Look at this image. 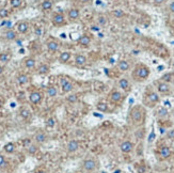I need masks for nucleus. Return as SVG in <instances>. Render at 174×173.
<instances>
[{
    "label": "nucleus",
    "instance_id": "nucleus-45",
    "mask_svg": "<svg viewBox=\"0 0 174 173\" xmlns=\"http://www.w3.org/2000/svg\"><path fill=\"white\" fill-rule=\"evenodd\" d=\"M41 33H42L41 29H36L35 30V34H36V36H41Z\"/></svg>",
    "mask_w": 174,
    "mask_h": 173
},
{
    "label": "nucleus",
    "instance_id": "nucleus-51",
    "mask_svg": "<svg viewBox=\"0 0 174 173\" xmlns=\"http://www.w3.org/2000/svg\"><path fill=\"white\" fill-rule=\"evenodd\" d=\"M172 114H173V118H174V110H173V112H172Z\"/></svg>",
    "mask_w": 174,
    "mask_h": 173
},
{
    "label": "nucleus",
    "instance_id": "nucleus-6",
    "mask_svg": "<svg viewBox=\"0 0 174 173\" xmlns=\"http://www.w3.org/2000/svg\"><path fill=\"white\" fill-rule=\"evenodd\" d=\"M42 97H43V95H42L41 92H39V91H34V92L30 93L29 100L32 103V104L36 105V104H40V103H41Z\"/></svg>",
    "mask_w": 174,
    "mask_h": 173
},
{
    "label": "nucleus",
    "instance_id": "nucleus-46",
    "mask_svg": "<svg viewBox=\"0 0 174 173\" xmlns=\"http://www.w3.org/2000/svg\"><path fill=\"white\" fill-rule=\"evenodd\" d=\"M3 71H4V67L0 65V75H1L2 73H3Z\"/></svg>",
    "mask_w": 174,
    "mask_h": 173
},
{
    "label": "nucleus",
    "instance_id": "nucleus-42",
    "mask_svg": "<svg viewBox=\"0 0 174 173\" xmlns=\"http://www.w3.org/2000/svg\"><path fill=\"white\" fill-rule=\"evenodd\" d=\"M171 77H172V75L171 74H168V75H164V77H162V80H164V81H167V80H171Z\"/></svg>",
    "mask_w": 174,
    "mask_h": 173
},
{
    "label": "nucleus",
    "instance_id": "nucleus-35",
    "mask_svg": "<svg viewBox=\"0 0 174 173\" xmlns=\"http://www.w3.org/2000/svg\"><path fill=\"white\" fill-rule=\"evenodd\" d=\"M9 16V11L4 8L0 9V18H6Z\"/></svg>",
    "mask_w": 174,
    "mask_h": 173
},
{
    "label": "nucleus",
    "instance_id": "nucleus-40",
    "mask_svg": "<svg viewBox=\"0 0 174 173\" xmlns=\"http://www.w3.org/2000/svg\"><path fill=\"white\" fill-rule=\"evenodd\" d=\"M167 136H168V138H169V139L173 140V139H174V129H171V130H169V132L167 133Z\"/></svg>",
    "mask_w": 174,
    "mask_h": 173
},
{
    "label": "nucleus",
    "instance_id": "nucleus-1",
    "mask_svg": "<svg viewBox=\"0 0 174 173\" xmlns=\"http://www.w3.org/2000/svg\"><path fill=\"white\" fill-rule=\"evenodd\" d=\"M129 118H130V121L135 124V125H141V124L144 122L145 112L141 107L136 106L130 110Z\"/></svg>",
    "mask_w": 174,
    "mask_h": 173
},
{
    "label": "nucleus",
    "instance_id": "nucleus-50",
    "mask_svg": "<svg viewBox=\"0 0 174 173\" xmlns=\"http://www.w3.org/2000/svg\"><path fill=\"white\" fill-rule=\"evenodd\" d=\"M82 1H83V2H89L90 0H82Z\"/></svg>",
    "mask_w": 174,
    "mask_h": 173
},
{
    "label": "nucleus",
    "instance_id": "nucleus-9",
    "mask_svg": "<svg viewBox=\"0 0 174 173\" xmlns=\"http://www.w3.org/2000/svg\"><path fill=\"white\" fill-rule=\"evenodd\" d=\"M79 149V142L77 140H71V141L67 143V151L69 153H74L76 152L77 150Z\"/></svg>",
    "mask_w": 174,
    "mask_h": 173
},
{
    "label": "nucleus",
    "instance_id": "nucleus-20",
    "mask_svg": "<svg viewBox=\"0 0 174 173\" xmlns=\"http://www.w3.org/2000/svg\"><path fill=\"white\" fill-rule=\"evenodd\" d=\"M119 86L121 89H123V90H129L130 85H129V81L126 78H122L119 81Z\"/></svg>",
    "mask_w": 174,
    "mask_h": 173
},
{
    "label": "nucleus",
    "instance_id": "nucleus-18",
    "mask_svg": "<svg viewBox=\"0 0 174 173\" xmlns=\"http://www.w3.org/2000/svg\"><path fill=\"white\" fill-rule=\"evenodd\" d=\"M71 53L69 51H64V53H61V55L59 56V61L61 63H66L68 62V60L71 59Z\"/></svg>",
    "mask_w": 174,
    "mask_h": 173
},
{
    "label": "nucleus",
    "instance_id": "nucleus-24",
    "mask_svg": "<svg viewBox=\"0 0 174 173\" xmlns=\"http://www.w3.org/2000/svg\"><path fill=\"white\" fill-rule=\"evenodd\" d=\"M25 66L27 69H34V66H35V60L33 58H28V59L25 60Z\"/></svg>",
    "mask_w": 174,
    "mask_h": 173
},
{
    "label": "nucleus",
    "instance_id": "nucleus-21",
    "mask_svg": "<svg viewBox=\"0 0 174 173\" xmlns=\"http://www.w3.org/2000/svg\"><path fill=\"white\" fill-rule=\"evenodd\" d=\"M28 81H29V77L26 74H20L17 76V82L19 85H26Z\"/></svg>",
    "mask_w": 174,
    "mask_h": 173
},
{
    "label": "nucleus",
    "instance_id": "nucleus-31",
    "mask_svg": "<svg viewBox=\"0 0 174 173\" xmlns=\"http://www.w3.org/2000/svg\"><path fill=\"white\" fill-rule=\"evenodd\" d=\"M157 116H158L159 118H164V116H168V110H167L166 108H164V107H161V108H159L158 110H157Z\"/></svg>",
    "mask_w": 174,
    "mask_h": 173
},
{
    "label": "nucleus",
    "instance_id": "nucleus-30",
    "mask_svg": "<svg viewBox=\"0 0 174 173\" xmlns=\"http://www.w3.org/2000/svg\"><path fill=\"white\" fill-rule=\"evenodd\" d=\"M96 108H97V110H99L101 112H106L108 110V105L106 104V103H98L97 104V106H96Z\"/></svg>",
    "mask_w": 174,
    "mask_h": 173
},
{
    "label": "nucleus",
    "instance_id": "nucleus-5",
    "mask_svg": "<svg viewBox=\"0 0 174 173\" xmlns=\"http://www.w3.org/2000/svg\"><path fill=\"white\" fill-rule=\"evenodd\" d=\"M120 149L123 153H126V154L130 153L134 149V144H133V142L129 141V140H125V141H123L122 143L120 144Z\"/></svg>",
    "mask_w": 174,
    "mask_h": 173
},
{
    "label": "nucleus",
    "instance_id": "nucleus-34",
    "mask_svg": "<svg viewBox=\"0 0 174 173\" xmlns=\"http://www.w3.org/2000/svg\"><path fill=\"white\" fill-rule=\"evenodd\" d=\"M10 4L12 8H19L22 6V0H11Z\"/></svg>",
    "mask_w": 174,
    "mask_h": 173
},
{
    "label": "nucleus",
    "instance_id": "nucleus-2",
    "mask_svg": "<svg viewBox=\"0 0 174 173\" xmlns=\"http://www.w3.org/2000/svg\"><path fill=\"white\" fill-rule=\"evenodd\" d=\"M136 80H144L150 76V70L145 65H139L135 70V73L133 74Z\"/></svg>",
    "mask_w": 174,
    "mask_h": 173
},
{
    "label": "nucleus",
    "instance_id": "nucleus-28",
    "mask_svg": "<svg viewBox=\"0 0 174 173\" xmlns=\"http://www.w3.org/2000/svg\"><path fill=\"white\" fill-rule=\"evenodd\" d=\"M11 59V55L9 53H0V62L8 63Z\"/></svg>",
    "mask_w": 174,
    "mask_h": 173
},
{
    "label": "nucleus",
    "instance_id": "nucleus-41",
    "mask_svg": "<svg viewBox=\"0 0 174 173\" xmlns=\"http://www.w3.org/2000/svg\"><path fill=\"white\" fill-rule=\"evenodd\" d=\"M98 23H99V25H105L106 24V18L104 17V16H101V17L98 18Z\"/></svg>",
    "mask_w": 174,
    "mask_h": 173
},
{
    "label": "nucleus",
    "instance_id": "nucleus-37",
    "mask_svg": "<svg viewBox=\"0 0 174 173\" xmlns=\"http://www.w3.org/2000/svg\"><path fill=\"white\" fill-rule=\"evenodd\" d=\"M113 15H114L117 18H119L124 15V12H123L122 10H115V11H113Z\"/></svg>",
    "mask_w": 174,
    "mask_h": 173
},
{
    "label": "nucleus",
    "instance_id": "nucleus-23",
    "mask_svg": "<svg viewBox=\"0 0 174 173\" xmlns=\"http://www.w3.org/2000/svg\"><path fill=\"white\" fill-rule=\"evenodd\" d=\"M41 6H42V9H43L44 11L50 10V9L52 8V0H44V1L42 2Z\"/></svg>",
    "mask_w": 174,
    "mask_h": 173
},
{
    "label": "nucleus",
    "instance_id": "nucleus-39",
    "mask_svg": "<svg viewBox=\"0 0 174 173\" xmlns=\"http://www.w3.org/2000/svg\"><path fill=\"white\" fill-rule=\"evenodd\" d=\"M6 165V158L3 157L2 155H0V168L1 167H4V166Z\"/></svg>",
    "mask_w": 174,
    "mask_h": 173
},
{
    "label": "nucleus",
    "instance_id": "nucleus-29",
    "mask_svg": "<svg viewBox=\"0 0 174 173\" xmlns=\"http://www.w3.org/2000/svg\"><path fill=\"white\" fill-rule=\"evenodd\" d=\"M90 42H91V39L88 36H82L79 39V44L82 46H88L90 44Z\"/></svg>",
    "mask_w": 174,
    "mask_h": 173
},
{
    "label": "nucleus",
    "instance_id": "nucleus-36",
    "mask_svg": "<svg viewBox=\"0 0 174 173\" xmlns=\"http://www.w3.org/2000/svg\"><path fill=\"white\" fill-rule=\"evenodd\" d=\"M55 124H56V120L54 118H49L46 121V126H47V127H54Z\"/></svg>",
    "mask_w": 174,
    "mask_h": 173
},
{
    "label": "nucleus",
    "instance_id": "nucleus-27",
    "mask_svg": "<svg viewBox=\"0 0 174 173\" xmlns=\"http://www.w3.org/2000/svg\"><path fill=\"white\" fill-rule=\"evenodd\" d=\"M4 151L6 152V153L11 154L13 153L14 151H15V144L13 143V142H9V143H6V146H4Z\"/></svg>",
    "mask_w": 174,
    "mask_h": 173
},
{
    "label": "nucleus",
    "instance_id": "nucleus-12",
    "mask_svg": "<svg viewBox=\"0 0 174 173\" xmlns=\"http://www.w3.org/2000/svg\"><path fill=\"white\" fill-rule=\"evenodd\" d=\"M110 99L111 102L113 103H119L121 99H122V93L120 92V91H112V92L110 93Z\"/></svg>",
    "mask_w": 174,
    "mask_h": 173
},
{
    "label": "nucleus",
    "instance_id": "nucleus-17",
    "mask_svg": "<svg viewBox=\"0 0 174 173\" xmlns=\"http://www.w3.org/2000/svg\"><path fill=\"white\" fill-rule=\"evenodd\" d=\"M67 16H68V18L71 20L77 19V18L79 17V11H78L77 9H71V10L68 11V13H67Z\"/></svg>",
    "mask_w": 174,
    "mask_h": 173
},
{
    "label": "nucleus",
    "instance_id": "nucleus-15",
    "mask_svg": "<svg viewBox=\"0 0 174 173\" xmlns=\"http://www.w3.org/2000/svg\"><path fill=\"white\" fill-rule=\"evenodd\" d=\"M157 89H158V91L160 93H167V92H169V90H170V86H169V85L167 82L161 81V82H158Z\"/></svg>",
    "mask_w": 174,
    "mask_h": 173
},
{
    "label": "nucleus",
    "instance_id": "nucleus-11",
    "mask_svg": "<svg viewBox=\"0 0 174 173\" xmlns=\"http://www.w3.org/2000/svg\"><path fill=\"white\" fill-rule=\"evenodd\" d=\"M16 27H17V31L19 32V33L24 34V33H26L28 31V29H29V24H28L27 22H19Z\"/></svg>",
    "mask_w": 174,
    "mask_h": 173
},
{
    "label": "nucleus",
    "instance_id": "nucleus-22",
    "mask_svg": "<svg viewBox=\"0 0 174 173\" xmlns=\"http://www.w3.org/2000/svg\"><path fill=\"white\" fill-rule=\"evenodd\" d=\"M47 95L49 97H56L58 95V90H57V88L56 86H48L47 88Z\"/></svg>",
    "mask_w": 174,
    "mask_h": 173
},
{
    "label": "nucleus",
    "instance_id": "nucleus-49",
    "mask_svg": "<svg viewBox=\"0 0 174 173\" xmlns=\"http://www.w3.org/2000/svg\"><path fill=\"white\" fill-rule=\"evenodd\" d=\"M35 173H45V172H44L43 170H39V171H36Z\"/></svg>",
    "mask_w": 174,
    "mask_h": 173
},
{
    "label": "nucleus",
    "instance_id": "nucleus-4",
    "mask_svg": "<svg viewBox=\"0 0 174 173\" xmlns=\"http://www.w3.org/2000/svg\"><path fill=\"white\" fill-rule=\"evenodd\" d=\"M82 167L85 171L92 172L96 169V161H95L94 159H91V158H90V159H85L82 162Z\"/></svg>",
    "mask_w": 174,
    "mask_h": 173
},
{
    "label": "nucleus",
    "instance_id": "nucleus-13",
    "mask_svg": "<svg viewBox=\"0 0 174 173\" xmlns=\"http://www.w3.org/2000/svg\"><path fill=\"white\" fill-rule=\"evenodd\" d=\"M46 139H47V136H46V134L44 132H38L35 134V136H34V140L38 143H43V142L46 141Z\"/></svg>",
    "mask_w": 174,
    "mask_h": 173
},
{
    "label": "nucleus",
    "instance_id": "nucleus-48",
    "mask_svg": "<svg viewBox=\"0 0 174 173\" xmlns=\"http://www.w3.org/2000/svg\"><path fill=\"white\" fill-rule=\"evenodd\" d=\"M2 106H3V100H2V99H0V108H1Z\"/></svg>",
    "mask_w": 174,
    "mask_h": 173
},
{
    "label": "nucleus",
    "instance_id": "nucleus-43",
    "mask_svg": "<svg viewBox=\"0 0 174 173\" xmlns=\"http://www.w3.org/2000/svg\"><path fill=\"white\" fill-rule=\"evenodd\" d=\"M31 146V141H30L29 139H26L24 141V146H26V148H28V146Z\"/></svg>",
    "mask_w": 174,
    "mask_h": 173
},
{
    "label": "nucleus",
    "instance_id": "nucleus-16",
    "mask_svg": "<svg viewBox=\"0 0 174 173\" xmlns=\"http://www.w3.org/2000/svg\"><path fill=\"white\" fill-rule=\"evenodd\" d=\"M47 49L52 51V53H55V51L59 49V43L56 41H49L47 43Z\"/></svg>",
    "mask_w": 174,
    "mask_h": 173
},
{
    "label": "nucleus",
    "instance_id": "nucleus-26",
    "mask_svg": "<svg viewBox=\"0 0 174 173\" xmlns=\"http://www.w3.org/2000/svg\"><path fill=\"white\" fill-rule=\"evenodd\" d=\"M6 39L9 40V41H13V40L16 39V32L12 29H9L8 31L6 32Z\"/></svg>",
    "mask_w": 174,
    "mask_h": 173
},
{
    "label": "nucleus",
    "instance_id": "nucleus-38",
    "mask_svg": "<svg viewBox=\"0 0 174 173\" xmlns=\"http://www.w3.org/2000/svg\"><path fill=\"white\" fill-rule=\"evenodd\" d=\"M28 152H29L30 154H34L36 152V146H33V144H31L30 146H28Z\"/></svg>",
    "mask_w": 174,
    "mask_h": 173
},
{
    "label": "nucleus",
    "instance_id": "nucleus-44",
    "mask_svg": "<svg viewBox=\"0 0 174 173\" xmlns=\"http://www.w3.org/2000/svg\"><path fill=\"white\" fill-rule=\"evenodd\" d=\"M169 9H170V11L172 13H174V1L172 2V3L170 4V6H169Z\"/></svg>",
    "mask_w": 174,
    "mask_h": 173
},
{
    "label": "nucleus",
    "instance_id": "nucleus-32",
    "mask_svg": "<svg viewBox=\"0 0 174 173\" xmlns=\"http://www.w3.org/2000/svg\"><path fill=\"white\" fill-rule=\"evenodd\" d=\"M66 99H67V102L71 103V104H75V103L78 100V95H77V94L68 95V96L66 97Z\"/></svg>",
    "mask_w": 174,
    "mask_h": 173
},
{
    "label": "nucleus",
    "instance_id": "nucleus-10",
    "mask_svg": "<svg viewBox=\"0 0 174 173\" xmlns=\"http://www.w3.org/2000/svg\"><path fill=\"white\" fill-rule=\"evenodd\" d=\"M147 102L150 103V104H152V106H153V105H155L156 103L159 102V95L155 92H151L147 95Z\"/></svg>",
    "mask_w": 174,
    "mask_h": 173
},
{
    "label": "nucleus",
    "instance_id": "nucleus-33",
    "mask_svg": "<svg viewBox=\"0 0 174 173\" xmlns=\"http://www.w3.org/2000/svg\"><path fill=\"white\" fill-rule=\"evenodd\" d=\"M20 116H22V118H24V119H28L30 116V111L26 108L20 109Z\"/></svg>",
    "mask_w": 174,
    "mask_h": 173
},
{
    "label": "nucleus",
    "instance_id": "nucleus-3",
    "mask_svg": "<svg viewBox=\"0 0 174 173\" xmlns=\"http://www.w3.org/2000/svg\"><path fill=\"white\" fill-rule=\"evenodd\" d=\"M60 85H61V89L64 93H68L71 92L74 89V85L66 78H61L60 79Z\"/></svg>",
    "mask_w": 174,
    "mask_h": 173
},
{
    "label": "nucleus",
    "instance_id": "nucleus-8",
    "mask_svg": "<svg viewBox=\"0 0 174 173\" xmlns=\"http://www.w3.org/2000/svg\"><path fill=\"white\" fill-rule=\"evenodd\" d=\"M52 24L56 26H61L64 24V22H65L64 15L61 13H55L54 15H52Z\"/></svg>",
    "mask_w": 174,
    "mask_h": 173
},
{
    "label": "nucleus",
    "instance_id": "nucleus-19",
    "mask_svg": "<svg viewBox=\"0 0 174 173\" xmlns=\"http://www.w3.org/2000/svg\"><path fill=\"white\" fill-rule=\"evenodd\" d=\"M75 63H76V65H78V66H82V65H85V63H87V58H85V56H82V55L76 56Z\"/></svg>",
    "mask_w": 174,
    "mask_h": 173
},
{
    "label": "nucleus",
    "instance_id": "nucleus-47",
    "mask_svg": "<svg viewBox=\"0 0 174 173\" xmlns=\"http://www.w3.org/2000/svg\"><path fill=\"white\" fill-rule=\"evenodd\" d=\"M156 3H161V2H164V1H166V0H154Z\"/></svg>",
    "mask_w": 174,
    "mask_h": 173
},
{
    "label": "nucleus",
    "instance_id": "nucleus-25",
    "mask_svg": "<svg viewBox=\"0 0 174 173\" xmlns=\"http://www.w3.org/2000/svg\"><path fill=\"white\" fill-rule=\"evenodd\" d=\"M129 67H130V65H129V63L127 61H125V60H122V61L119 62V69L121 71L125 72V71H128Z\"/></svg>",
    "mask_w": 174,
    "mask_h": 173
},
{
    "label": "nucleus",
    "instance_id": "nucleus-14",
    "mask_svg": "<svg viewBox=\"0 0 174 173\" xmlns=\"http://www.w3.org/2000/svg\"><path fill=\"white\" fill-rule=\"evenodd\" d=\"M50 71V67L48 64H45V63H42L40 66L38 67V73L40 75H46L48 74Z\"/></svg>",
    "mask_w": 174,
    "mask_h": 173
},
{
    "label": "nucleus",
    "instance_id": "nucleus-7",
    "mask_svg": "<svg viewBox=\"0 0 174 173\" xmlns=\"http://www.w3.org/2000/svg\"><path fill=\"white\" fill-rule=\"evenodd\" d=\"M171 155H172V152H171V149L169 146H162L159 150V156H160L161 159H168L171 157Z\"/></svg>",
    "mask_w": 174,
    "mask_h": 173
}]
</instances>
